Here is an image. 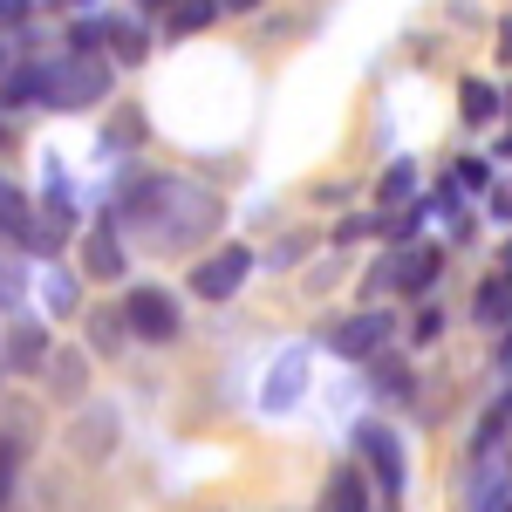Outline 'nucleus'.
Instances as JSON below:
<instances>
[{"instance_id":"obj_1","label":"nucleus","mask_w":512,"mask_h":512,"mask_svg":"<svg viewBox=\"0 0 512 512\" xmlns=\"http://www.w3.org/2000/svg\"><path fill=\"white\" fill-rule=\"evenodd\" d=\"M110 89V62L103 55H69V62H55V69H35V96H48L55 110H82V103H96Z\"/></svg>"},{"instance_id":"obj_2","label":"nucleus","mask_w":512,"mask_h":512,"mask_svg":"<svg viewBox=\"0 0 512 512\" xmlns=\"http://www.w3.org/2000/svg\"><path fill=\"white\" fill-rule=\"evenodd\" d=\"M253 274V246H219L212 260H198L192 267V294L198 301H233L239 287Z\"/></svg>"},{"instance_id":"obj_3","label":"nucleus","mask_w":512,"mask_h":512,"mask_svg":"<svg viewBox=\"0 0 512 512\" xmlns=\"http://www.w3.org/2000/svg\"><path fill=\"white\" fill-rule=\"evenodd\" d=\"M123 328L144 335V342H171V335H178V301H171L164 287H137V294L123 301Z\"/></svg>"},{"instance_id":"obj_4","label":"nucleus","mask_w":512,"mask_h":512,"mask_svg":"<svg viewBox=\"0 0 512 512\" xmlns=\"http://www.w3.org/2000/svg\"><path fill=\"white\" fill-rule=\"evenodd\" d=\"M301 390H308V349H287L274 362V369H267V383H260V410H294V403H301Z\"/></svg>"},{"instance_id":"obj_5","label":"nucleus","mask_w":512,"mask_h":512,"mask_svg":"<svg viewBox=\"0 0 512 512\" xmlns=\"http://www.w3.org/2000/svg\"><path fill=\"white\" fill-rule=\"evenodd\" d=\"M355 444H362V458H369V465H376V478H383V492H403V444H396V431L390 424H362V431H355Z\"/></svg>"},{"instance_id":"obj_6","label":"nucleus","mask_w":512,"mask_h":512,"mask_svg":"<svg viewBox=\"0 0 512 512\" xmlns=\"http://www.w3.org/2000/svg\"><path fill=\"white\" fill-rule=\"evenodd\" d=\"M437 274H444V253H437V246H410V260H390V267H383V287L424 294V287H437Z\"/></svg>"},{"instance_id":"obj_7","label":"nucleus","mask_w":512,"mask_h":512,"mask_svg":"<svg viewBox=\"0 0 512 512\" xmlns=\"http://www.w3.org/2000/svg\"><path fill=\"white\" fill-rule=\"evenodd\" d=\"M383 342H390V315H383V308H369V315H355V321L335 328V349L342 355H376Z\"/></svg>"},{"instance_id":"obj_8","label":"nucleus","mask_w":512,"mask_h":512,"mask_svg":"<svg viewBox=\"0 0 512 512\" xmlns=\"http://www.w3.org/2000/svg\"><path fill=\"white\" fill-rule=\"evenodd\" d=\"M82 267H89L96 280H117V274H123L117 226H89V239H82Z\"/></svg>"},{"instance_id":"obj_9","label":"nucleus","mask_w":512,"mask_h":512,"mask_svg":"<svg viewBox=\"0 0 512 512\" xmlns=\"http://www.w3.org/2000/svg\"><path fill=\"white\" fill-rule=\"evenodd\" d=\"M315 512H369V485H362V472L342 465V472L321 485V506Z\"/></svg>"},{"instance_id":"obj_10","label":"nucleus","mask_w":512,"mask_h":512,"mask_svg":"<svg viewBox=\"0 0 512 512\" xmlns=\"http://www.w3.org/2000/svg\"><path fill=\"white\" fill-rule=\"evenodd\" d=\"M478 328H499V321H512V274H499V280H485L478 287Z\"/></svg>"},{"instance_id":"obj_11","label":"nucleus","mask_w":512,"mask_h":512,"mask_svg":"<svg viewBox=\"0 0 512 512\" xmlns=\"http://www.w3.org/2000/svg\"><path fill=\"white\" fill-rule=\"evenodd\" d=\"M458 110H465V123H492L499 117V89H492V82H465Z\"/></svg>"},{"instance_id":"obj_12","label":"nucleus","mask_w":512,"mask_h":512,"mask_svg":"<svg viewBox=\"0 0 512 512\" xmlns=\"http://www.w3.org/2000/svg\"><path fill=\"white\" fill-rule=\"evenodd\" d=\"M41 301H48V315H69L76 308V280L62 267H41Z\"/></svg>"},{"instance_id":"obj_13","label":"nucleus","mask_w":512,"mask_h":512,"mask_svg":"<svg viewBox=\"0 0 512 512\" xmlns=\"http://www.w3.org/2000/svg\"><path fill=\"white\" fill-rule=\"evenodd\" d=\"M410 192H417V164H403V158H396L390 171H383V185H376V205H403Z\"/></svg>"},{"instance_id":"obj_14","label":"nucleus","mask_w":512,"mask_h":512,"mask_svg":"<svg viewBox=\"0 0 512 512\" xmlns=\"http://www.w3.org/2000/svg\"><path fill=\"white\" fill-rule=\"evenodd\" d=\"M7 355H14V369H41V362H48V335H41V328H14Z\"/></svg>"},{"instance_id":"obj_15","label":"nucleus","mask_w":512,"mask_h":512,"mask_svg":"<svg viewBox=\"0 0 512 512\" xmlns=\"http://www.w3.org/2000/svg\"><path fill=\"white\" fill-rule=\"evenodd\" d=\"M212 21V0H185L178 14H171V35H192V28H205Z\"/></svg>"},{"instance_id":"obj_16","label":"nucleus","mask_w":512,"mask_h":512,"mask_svg":"<svg viewBox=\"0 0 512 512\" xmlns=\"http://www.w3.org/2000/svg\"><path fill=\"white\" fill-rule=\"evenodd\" d=\"M7 485H14V458L0 451V499H7Z\"/></svg>"},{"instance_id":"obj_17","label":"nucleus","mask_w":512,"mask_h":512,"mask_svg":"<svg viewBox=\"0 0 512 512\" xmlns=\"http://www.w3.org/2000/svg\"><path fill=\"white\" fill-rule=\"evenodd\" d=\"M0 14H7V21H21V14H28V0H0Z\"/></svg>"},{"instance_id":"obj_18","label":"nucleus","mask_w":512,"mask_h":512,"mask_svg":"<svg viewBox=\"0 0 512 512\" xmlns=\"http://www.w3.org/2000/svg\"><path fill=\"white\" fill-rule=\"evenodd\" d=\"M492 417H499V424H506V431H512V396H506V403H499V410H492Z\"/></svg>"},{"instance_id":"obj_19","label":"nucleus","mask_w":512,"mask_h":512,"mask_svg":"<svg viewBox=\"0 0 512 512\" xmlns=\"http://www.w3.org/2000/svg\"><path fill=\"white\" fill-rule=\"evenodd\" d=\"M492 512H512V499H499V506H492Z\"/></svg>"},{"instance_id":"obj_20","label":"nucleus","mask_w":512,"mask_h":512,"mask_svg":"<svg viewBox=\"0 0 512 512\" xmlns=\"http://www.w3.org/2000/svg\"><path fill=\"white\" fill-rule=\"evenodd\" d=\"M226 7H253V0H226Z\"/></svg>"},{"instance_id":"obj_21","label":"nucleus","mask_w":512,"mask_h":512,"mask_svg":"<svg viewBox=\"0 0 512 512\" xmlns=\"http://www.w3.org/2000/svg\"><path fill=\"white\" fill-rule=\"evenodd\" d=\"M144 7H171V0H144Z\"/></svg>"},{"instance_id":"obj_22","label":"nucleus","mask_w":512,"mask_h":512,"mask_svg":"<svg viewBox=\"0 0 512 512\" xmlns=\"http://www.w3.org/2000/svg\"><path fill=\"white\" fill-rule=\"evenodd\" d=\"M506 151H512V137H506Z\"/></svg>"}]
</instances>
